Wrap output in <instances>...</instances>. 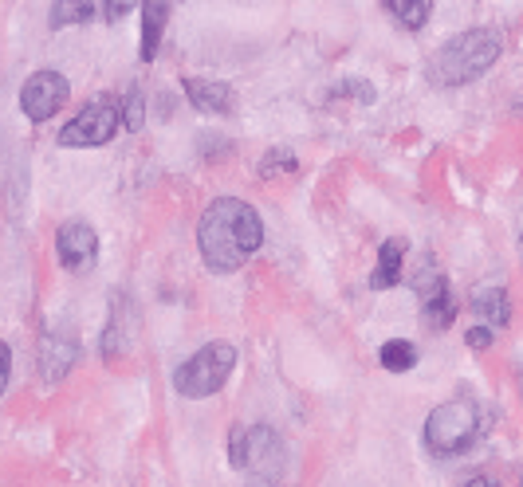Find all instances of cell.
Masks as SVG:
<instances>
[{"label": "cell", "instance_id": "6da1fadb", "mask_svg": "<svg viewBox=\"0 0 523 487\" xmlns=\"http://www.w3.org/2000/svg\"><path fill=\"white\" fill-rule=\"evenodd\" d=\"M260 244H264V225H260V213L248 201L217 196L201 213L197 248L208 271H220V275L240 271L260 252Z\"/></svg>", "mask_w": 523, "mask_h": 487}, {"label": "cell", "instance_id": "7a4b0ae2", "mask_svg": "<svg viewBox=\"0 0 523 487\" xmlns=\"http://www.w3.org/2000/svg\"><path fill=\"white\" fill-rule=\"evenodd\" d=\"M496 59H500V36L492 28H468L461 36H453L433 56L429 79L437 87H464V83H476Z\"/></svg>", "mask_w": 523, "mask_h": 487}, {"label": "cell", "instance_id": "3957f363", "mask_svg": "<svg viewBox=\"0 0 523 487\" xmlns=\"http://www.w3.org/2000/svg\"><path fill=\"white\" fill-rule=\"evenodd\" d=\"M480 429H484V420H480L476 401H468V397L444 401L425 420V449L433 456H461L476 444Z\"/></svg>", "mask_w": 523, "mask_h": 487}, {"label": "cell", "instance_id": "277c9868", "mask_svg": "<svg viewBox=\"0 0 523 487\" xmlns=\"http://www.w3.org/2000/svg\"><path fill=\"white\" fill-rule=\"evenodd\" d=\"M232 365H237V346H232V342H208V346H201L189 362L177 365L174 386H177L181 397H189V401L213 397V393H220V386L229 381Z\"/></svg>", "mask_w": 523, "mask_h": 487}, {"label": "cell", "instance_id": "5b68a950", "mask_svg": "<svg viewBox=\"0 0 523 487\" xmlns=\"http://www.w3.org/2000/svg\"><path fill=\"white\" fill-rule=\"evenodd\" d=\"M119 126H123V111L114 107V102H91V107H83L59 130V146H68V150L107 146V142L119 134Z\"/></svg>", "mask_w": 523, "mask_h": 487}, {"label": "cell", "instance_id": "8992f818", "mask_svg": "<svg viewBox=\"0 0 523 487\" xmlns=\"http://www.w3.org/2000/svg\"><path fill=\"white\" fill-rule=\"evenodd\" d=\"M68 95H71V87L59 71H36L24 79V87H20V111L28 114L32 122H48V118L68 102Z\"/></svg>", "mask_w": 523, "mask_h": 487}, {"label": "cell", "instance_id": "52a82bcc", "mask_svg": "<svg viewBox=\"0 0 523 487\" xmlns=\"http://www.w3.org/2000/svg\"><path fill=\"white\" fill-rule=\"evenodd\" d=\"M56 252H59V263L68 271H87V268H95L99 236L91 225H83V220H68L56 236Z\"/></svg>", "mask_w": 523, "mask_h": 487}, {"label": "cell", "instance_id": "ba28073f", "mask_svg": "<svg viewBox=\"0 0 523 487\" xmlns=\"http://www.w3.org/2000/svg\"><path fill=\"white\" fill-rule=\"evenodd\" d=\"M244 468L256 471V476H264V480L280 476L283 471V440H280L276 429H268V425L248 429V464Z\"/></svg>", "mask_w": 523, "mask_h": 487}, {"label": "cell", "instance_id": "9c48e42d", "mask_svg": "<svg viewBox=\"0 0 523 487\" xmlns=\"http://www.w3.org/2000/svg\"><path fill=\"white\" fill-rule=\"evenodd\" d=\"M417 295H422V314H425V326L429 331H444V326H453L456 319V299H453V287L449 280L437 271L433 280L422 275V283H417Z\"/></svg>", "mask_w": 523, "mask_h": 487}, {"label": "cell", "instance_id": "30bf717a", "mask_svg": "<svg viewBox=\"0 0 523 487\" xmlns=\"http://www.w3.org/2000/svg\"><path fill=\"white\" fill-rule=\"evenodd\" d=\"M181 90H186V99H189L201 114L225 118V114L237 111V95H232V87L220 83V79H197V75H189V79H181Z\"/></svg>", "mask_w": 523, "mask_h": 487}, {"label": "cell", "instance_id": "8fae6325", "mask_svg": "<svg viewBox=\"0 0 523 487\" xmlns=\"http://www.w3.org/2000/svg\"><path fill=\"white\" fill-rule=\"evenodd\" d=\"M75 354H80V346H75V334L71 331H48L40 338V374L48 381H59L63 374L71 370Z\"/></svg>", "mask_w": 523, "mask_h": 487}, {"label": "cell", "instance_id": "7c38bea8", "mask_svg": "<svg viewBox=\"0 0 523 487\" xmlns=\"http://www.w3.org/2000/svg\"><path fill=\"white\" fill-rule=\"evenodd\" d=\"M169 8L165 0H150L146 8H142V44H138V56L142 63H154V56H158L162 48V32H165V20H169Z\"/></svg>", "mask_w": 523, "mask_h": 487}, {"label": "cell", "instance_id": "4fadbf2b", "mask_svg": "<svg viewBox=\"0 0 523 487\" xmlns=\"http://www.w3.org/2000/svg\"><path fill=\"white\" fill-rule=\"evenodd\" d=\"M401 259H405V240L390 236V240L382 244V252H378V268L370 275L374 291H390L394 283H401Z\"/></svg>", "mask_w": 523, "mask_h": 487}, {"label": "cell", "instance_id": "5bb4252c", "mask_svg": "<svg viewBox=\"0 0 523 487\" xmlns=\"http://www.w3.org/2000/svg\"><path fill=\"white\" fill-rule=\"evenodd\" d=\"M473 311L480 314L484 323H496V326L512 323V302H507V291H504V287H496V283L480 287V291L473 295Z\"/></svg>", "mask_w": 523, "mask_h": 487}, {"label": "cell", "instance_id": "9a60e30c", "mask_svg": "<svg viewBox=\"0 0 523 487\" xmlns=\"http://www.w3.org/2000/svg\"><path fill=\"white\" fill-rule=\"evenodd\" d=\"M413 365H417V346H413V342L390 338L386 346H382V370H390V374H405V370H413Z\"/></svg>", "mask_w": 523, "mask_h": 487}, {"label": "cell", "instance_id": "2e32d148", "mask_svg": "<svg viewBox=\"0 0 523 487\" xmlns=\"http://www.w3.org/2000/svg\"><path fill=\"white\" fill-rule=\"evenodd\" d=\"M95 16V5H87V0H59L56 8H51V28H68V24H87Z\"/></svg>", "mask_w": 523, "mask_h": 487}, {"label": "cell", "instance_id": "e0dca14e", "mask_svg": "<svg viewBox=\"0 0 523 487\" xmlns=\"http://www.w3.org/2000/svg\"><path fill=\"white\" fill-rule=\"evenodd\" d=\"M386 8H390V16H398L410 32H422L425 20H429V12H433L429 0H413V5H405V0H401V5H386Z\"/></svg>", "mask_w": 523, "mask_h": 487}, {"label": "cell", "instance_id": "ac0fdd59", "mask_svg": "<svg viewBox=\"0 0 523 487\" xmlns=\"http://www.w3.org/2000/svg\"><path fill=\"white\" fill-rule=\"evenodd\" d=\"M142 122H146V99H142L138 87H130L126 99H123V126L126 130H142Z\"/></svg>", "mask_w": 523, "mask_h": 487}, {"label": "cell", "instance_id": "d6986e66", "mask_svg": "<svg viewBox=\"0 0 523 487\" xmlns=\"http://www.w3.org/2000/svg\"><path fill=\"white\" fill-rule=\"evenodd\" d=\"M229 460L232 468H244L248 464V429H232V440H229Z\"/></svg>", "mask_w": 523, "mask_h": 487}, {"label": "cell", "instance_id": "ffe728a7", "mask_svg": "<svg viewBox=\"0 0 523 487\" xmlns=\"http://www.w3.org/2000/svg\"><path fill=\"white\" fill-rule=\"evenodd\" d=\"M276 169H295V157L287 154V150H272V154L264 157V165H260V174L272 177V174H276Z\"/></svg>", "mask_w": 523, "mask_h": 487}, {"label": "cell", "instance_id": "44dd1931", "mask_svg": "<svg viewBox=\"0 0 523 487\" xmlns=\"http://www.w3.org/2000/svg\"><path fill=\"white\" fill-rule=\"evenodd\" d=\"M464 342H468L473 350H488V346H492V331H488V326H473V331L464 334Z\"/></svg>", "mask_w": 523, "mask_h": 487}, {"label": "cell", "instance_id": "7402d4cb", "mask_svg": "<svg viewBox=\"0 0 523 487\" xmlns=\"http://www.w3.org/2000/svg\"><path fill=\"white\" fill-rule=\"evenodd\" d=\"M8 374H12V350L0 342V393H5V386H8Z\"/></svg>", "mask_w": 523, "mask_h": 487}, {"label": "cell", "instance_id": "603a6c76", "mask_svg": "<svg viewBox=\"0 0 523 487\" xmlns=\"http://www.w3.org/2000/svg\"><path fill=\"white\" fill-rule=\"evenodd\" d=\"M126 12H130V5H107V8H102V16H107V20H123Z\"/></svg>", "mask_w": 523, "mask_h": 487}, {"label": "cell", "instance_id": "cb8c5ba5", "mask_svg": "<svg viewBox=\"0 0 523 487\" xmlns=\"http://www.w3.org/2000/svg\"><path fill=\"white\" fill-rule=\"evenodd\" d=\"M464 487H500V483H496V480H488V476H473V480H468Z\"/></svg>", "mask_w": 523, "mask_h": 487}]
</instances>
